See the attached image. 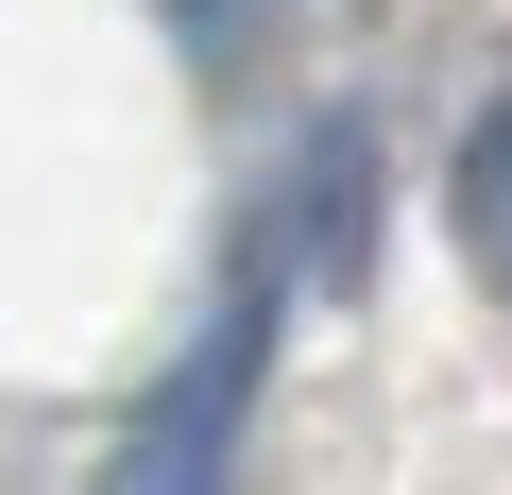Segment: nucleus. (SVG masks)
<instances>
[{
  "label": "nucleus",
  "mask_w": 512,
  "mask_h": 495,
  "mask_svg": "<svg viewBox=\"0 0 512 495\" xmlns=\"http://www.w3.org/2000/svg\"><path fill=\"white\" fill-rule=\"evenodd\" d=\"M359 222H376V137L359 120H325L308 154H291V188H274V222H256V239H274V274H359Z\"/></svg>",
  "instance_id": "nucleus-2"
},
{
  "label": "nucleus",
  "mask_w": 512,
  "mask_h": 495,
  "mask_svg": "<svg viewBox=\"0 0 512 495\" xmlns=\"http://www.w3.org/2000/svg\"><path fill=\"white\" fill-rule=\"evenodd\" d=\"M274 239H239V291L205 308V342L171 359V393L120 427L103 495H239V427H256V376H274Z\"/></svg>",
  "instance_id": "nucleus-1"
},
{
  "label": "nucleus",
  "mask_w": 512,
  "mask_h": 495,
  "mask_svg": "<svg viewBox=\"0 0 512 495\" xmlns=\"http://www.w3.org/2000/svg\"><path fill=\"white\" fill-rule=\"evenodd\" d=\"M154 18H171L188 69H239V52H256V0H154Z\"/></svg>",
  "instance_id": "nucleus-4"
},
{
  "label": "nucleus",
  "mask_w": 512,
  "mask_h": 495,
  "mask_svg": "<svg viewBox=\"0 0 512 495\" xmlns=\"http://www.w3.org/2000/svg\"><path fill=\"white\" fill-rule=\"evenodd\" d=\"M444 222H461V257H478V291L512 308V86L461 120V154H444Z\"/></svg>",
  "instance_id": "nucleus-3"
}]
</instances>
